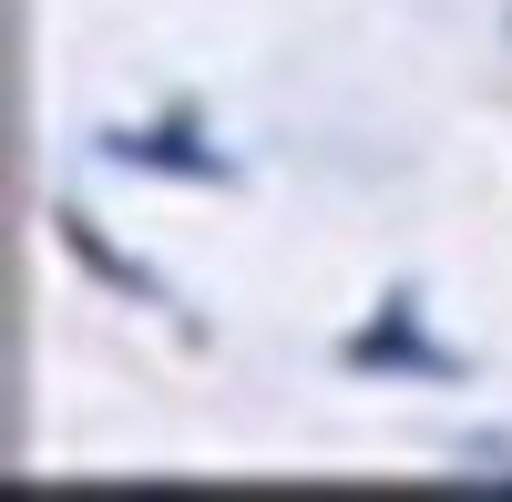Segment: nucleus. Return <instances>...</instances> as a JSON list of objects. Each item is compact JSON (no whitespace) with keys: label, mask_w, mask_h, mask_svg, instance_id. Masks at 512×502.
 <instances>
[]
</instances>
